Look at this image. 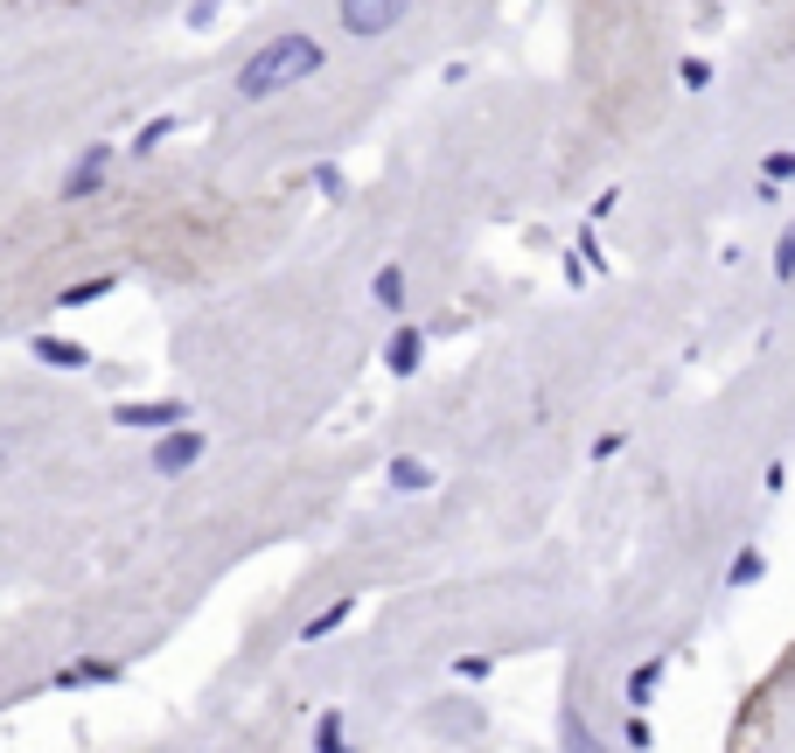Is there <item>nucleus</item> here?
I'll return each instance as SVG.
<instances>
[{"instance_id":"f8f14e48","label":"nucleus","mask_w":795,"mask_h":753,"mask_svg":"<svg viewBox=\"0 0 795 753\" xmlns=\"http://www.w3.org/2000/svg\"><path fill=\"white\" fill-rule=\"evenodd\" d=\"M761 579H768L761 544H740V552H733V565H726V587H733V593H747V587H761Z\"/></svg>"},{"instance_id":"aec40b11","label":"nucleus","mask_w":795,"mask_h":753,"mask_svg":"<svg viewBox=\"0 0 795 753\" xmlns=\"http://www.w3.org/2000/svg\"><path fill=\"white\" fill-rule=\"evenodd\" d=\"M774 279H795V217H788L782 244H774Z\"/></svg>"},{"instance_id":"6e6552de","label":"nucleus","mask_w":795,"mask_h":753,"mask_svg":"<svg viewBox=\"0 0 795 753\" xmlns=\"http://www.w3.org/2000/svg\"><path fill=\"white\" fill-rule=\"evenodd\" d=\"M384 488H391V496H426V488H433V467L419 454H398L384 467Z\"/></svg>"},{"instance_id":"39448f33","label":"nucleus","mask_w":795,"mask_h":753,"mask_svg":"<svg viewBox=\"0 0 795 753\" xmlns=\"http://www.w3.org/2000/svg\"><path fill=\"white\" fill-rule=\"evenodd\" d=\"M112 161H119V154H112V147H91V154H84V161L70 167V175H64V202H78V196H91V188H105Z\"/></svg>"},{"instance_id":"9b49d317","label":"nucleus","mask_w":795,"mask_h":753,"mask_svg":"<svg viewBox=\"0 0 795 753\" xmlns=\"http://www.w3.org/2000/svg\"><path fill=\"white\" fill-rule=\"evenodd\" d=\"M84 684H119V663H105V656H84V663L56 670V691H84Z\"/></svg>"},{"instance_id":"4be33fe9","label":"nucleus","mask_w":795,"mask_h":753,"mask_svg":"<svg viewBox=\"0 0 795 753\" xmlns=\"http://www.w3.org/2000/svg\"><path fill=\"white\" fill-rule=\"evenodd\" d=\"M621 740H629L635 753H649V719H642V711H635V719H629V726H621Z\"/></svg>"},{"instance_id":"5701e85b","label":"nucleus","mask_w":795,"mask_h":753,"mask_svg":"<svg viewBox=\"0 0 795 753\" xmlns=\"http://www.w3.org/2000/svg\"><path fill=\"white\" fill-rule=\"evenodd\" d=\"M314 188H321V196H343V167L321 161V167H314Z\"/></svg>"},{"instance_id":"ddd939ff","label":"nucleus","mask_w":795,"mask_h":753,"mask_svg":"<svg viewBox=\"0 0 795 753\" xmlns=\"http://www.w3.org/2000/svg\"><path fill=\"white\" fill-rule=\"evenodd\" d=\"M343 732H349V711H321L314 719V753H356Z\"/></svg>"},{"instance_id":"6ab92c4d","label":"nucleus","mask_w":795,"mask_h":753,"mask_svg":"<svg viewBox=\"0 0 795 753\" xmlns=\"http://www.w3.org/2000/svg\"><path fill=\"white\" fill-rule=\"evenodd\" d=\"M761 182H768V188H782V182H795V154H788V147H774V154L761 161Z\"/></svg>"},{"instance_id":"9d476101","label":"nucleus","mask_w":795,"mask_h":753,"mask_svg":"<svg viewBox=\"0 0 795 753\" xmlns=\"http://www.w3.org/2000/svg\"><path fill=\"white\" fill-rule=\"evenodd\" d=\"M356 607H364V600H356V593H343V600H329V607H321L314 621H300V642H329V635L343 628V621H349Z\"/></svg>"},{"instance_id":"0eeeda50","label":"nucleus","mask_w":795,"mask_h":753,"mask_svg":"<svg viewBox=\"0 0 795 753\" xmlns=\"http://www.w3.org/2000/svg\"><path fill=\"white\" fill-rule=\"evenodd\" d=\"M35 363H49V370H91V349L84 343H64V335H35Z\"/></svg>"},{"instance_id":"2eb2a0df","label":"nucleus","mask_w":795,"mask_h":753,"mask_svg":"<svg viewBox=\"0 0 795 753\" xmlns=\"http://www.w3.org/2000/svg\"><path fill=\"white\" fill-rule=\"evenodd\" d=\"M112 287H119L112 273H99V279H78V287H64V293H56V308H91V300H105Z\"/></svg>"},{"instance_id":"20e7f679","label":"nucleus","mask_w":795,"mask_h":753,"mask_svg":"<svg viewBox=\"0 0 795 753\" xmlns=\"http://www.w3.org/2000/svg\"><path fill=\"white\" fill-rule=\"evenodd\" d=\"M335 22H343V35L370 43V35H391L405 22V8H398V0H349V8H335Z\"/></svg>"},{"instance_id":"1a4fd4ad","label":"nucleus","mask_w":795,"mask_h":753,"mask_svg":"<svg viewBox=\"0 0 795 753\" xmlns=\"http://www.w3.org/2000/svg\"><path fill=\"white\" fill-rule=\"evenodd\" d=\"M662 676H670V656H649V663H635V670H629V684H621V691H629V705H635V711H649V698L662 691Z\"/></svg>"},{"instance_id":"f3484780","label":"nucleus","mask_w":795,"mask_h":753,"mask_svg":"<svg viewBox=\"0 0 795 753\" xmlns=\"http://www.w3.org/2000/svg\"><path fill=\"white\" fill-rule=\"evenodd\" d=\"M496 656H453V684H488Z\"/></svg>"},{"instance_id":"a211bd4d","label":"nucleus","mask_w":795,"mask_h":753,"mask_svg":"<svg viewBox=\"0 0 795 753\" xmlns=\"http://www.w3.org/2000/svg\"><path fill=\"white\" fill-rule=\"evenodd\" d=\"M565 753H608V746H600V732L586 719H565Z\"/></svg>"},{"instance_id":"f03ea898","label":"nucleus","mask_w":795,"mask_h":753,"mask_svg":"<svg viewBox=\"0 0 795 753\" xmlns=\"http://www.w3.org/2000/svg\"><path fill=\"white\" fill-rule=\"evenodd\" d=\"M203 454H210V440H203L196 426H175V432H161V440L147 447V467H154L161 482H175V475H188Z\"/></svg>"},{"instance_id":"4468645a","label":"nucleus","mask_w":795,"mask_h":753,"mask_svg":"<svg viewBox=\"0 0 795 753\" xmlns=\"http://www.w3.org/2000/svg\"><path fill=\"white\" fill-rule=\"evenodd\" d=\"M370 300H377L384 314L405 308V266H384V273H377V279H370Z\"/></svg>"},{"instance_id":"dca6fc26","label":"nucleus","mask_w":795,"mask_h":753,"mask_svg":"<svg viewBox=\"0 0 795 753\" xmlns=\"http://www.w3.org/2000/svg\"><path fill=\"white\" fill-rule=\"evenodd\" d=\"M175 126H182V119H147L140 134H132V161H147V154H154L161 140H175Z\"/></svg>"},{"instance_id":"412c9836","label":"nucleus","mask_w":795,"mask_h":753,"mask_svg":"<svg viewBox=\"0 0 795 753\" xmlns=\"http://www.w3.org/2000/svg\"><path fill=\"white\" fill-rule=\"evenodd\" d=\"M677 78H684L691 91H705L712 84V63H705V56H684V63H677Z\"/></svg>"},{"instance_id":"423d86ee","label":"nucleus","mask_w":795,"mask_h":753,"mask_svg":"<svg viewBox=\"0 0 795 753\" xmlns=\"http://www.w3.org/2000/svg\"><path fill=\"white\" fill-rule=\"evenodd\" d=\"M419 363H426V335L419 328H398L384 343V370L391 376H419Z\"/></svg>"},{"instance_id":"b1692460","label":"nucleus","mask_w":795,"mask_h":753,"mask_svg":"<svg viewBox=\"0 0 795 753\" xmlns=\"http://www.w3.org/2000/svg\"><path fill=\"white\" fill-rule=\"evenodd\" d=\"M621 447H629V432H600V440H594V461H614Z\"/></svg>"},{"instance_id":"7ed1b4c3","label":"nucleus","mask_w":795,"mask_h":753,"mask_svg":"<svg viewBox=\"0 0 795 753\" xmlns=\"http://www.w3.org/2000/svg\"><path fill=\"white\" fill-rule=\"evenodd\" d=\"M112 419L126 432H175L188 419V405L182 398H126V405H112Z\"/></svg>"},{"instance_id":"f257e3e1","label":"nucleus","mask_w":795,"mask_h":753,"mask_svg":"<svg viewBox=\"0 0 795 753\" xmlns=\"http://www.w3.org/2000/svg\"><path fill=\"white\" fill-rule=\"evenodd\" d=\"M321 63H329V49H321L308 28H287V35H273L265 49L244 56V70H238V99H244V105H265V99H279V91L308 84Z\"/></svg>"}]
</instances>
